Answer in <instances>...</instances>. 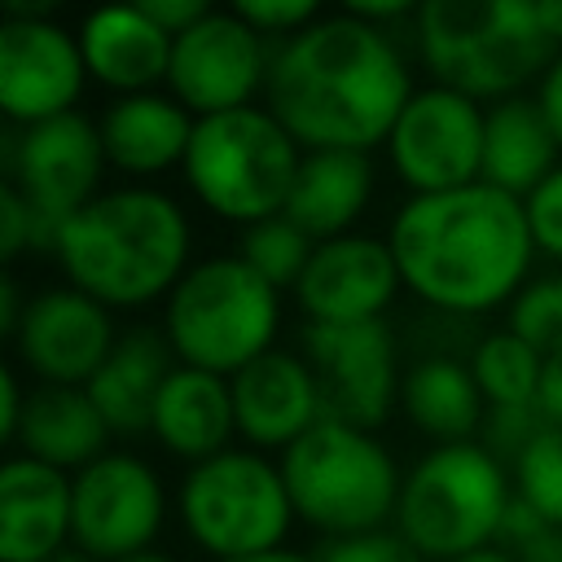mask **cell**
I'll list each match as a JSON object with an SVG mask.
<instances>
[{"mask_svg":"<svg viewBox=\"0 0 562 562\" xmlns=\"http://www.w3.org/2000/svg\"><path fill=\"white\" fill-rule=\"evenodd\" d=\"M536 105H540V114L549 119V127H553V136H558V145H562V53L549 61V70L540 75V83H536Z\"/></svg>","mask_w":562,"mask_h":562,"instance_id":"cell-38","label":"cell"},{"mask_svg":"<svg viewBox=\"0 0 562 562\" xmlns=\"http://www.w3.org/2000/svg\"><path fill=\"white\" fill-rule=\"evenodd\" d=\"M79 53L88 66V79L110 88L114 97L154 92L167 83L171 70V35L140 9V4H110L92 9L79 22Z\"/></svg>","mask_w":562,"mask_h":562,"instance_id":"cell-20","label":"cell"},{"mask_svg":"<svg viewBox=\"0 0 562 562\" xmlns=\"http://www.w3.org/2000/svg\"><path fill=\"white\" fill-rule=\"evenodd\" d=\"M176 364L180 360H176V351H171V342H167L162 329L132 325V329L119 334L114 351L105 356V364L83 386L92 395V404L101 408V417H105V426H110L114 439L149 435L158 391H162V382L171 378Z\"/></svg>","mask_w":562,"mask_h":562,"instance_id":"cell-22","label":"cell"},{"mask_svg":"<svg viewBox=\"0 0 562 562\" xmlns=\"http://www.w3.org/2000/svg\"><path fill=\"white\" fill-rule=\"evenodd\" d=\"M167 522V492L158 470L127 448H110L75 474L70 544L92 562H123L149 553Z\"/></svg>","mask_w":562,"mask_h":562,"instance_id":"cell-13","label":"cell"},{"mask_svg":"<svg viewBox=\"0 0 562 562\" xmlns=\"http://www.w3.org/2000/svg\"><path fill=\"white\" fill-rule=\"evenodd\" d=\"M413 92L395 35L338 9L272 44L263 105L303 149L373 154Z\"/></svg>","mask_w":562,"mask_h":562,"instance_id":"cell-1","label":"cell"},{"mask_svg":"<svg viewBox=\"0 0 562 562\" xmlns=\"http://www.w3.org/2000/svg\"><path fill=\"white\" fill-rule=\"evenodd\" d=\"M149 435L162 452H171L184 465H202V461L220 457L224 448H233L228 439L237 435V417H233L228 378L176 364L158 391Z\"/></svg>","mask_w":562,"mask_h":562,"instance_id":"cell-23","label":"cell"},{"mask_svg":"<svg viewBox=\"0 0 562 562\" xmlns=\"http://www.w3.org/2000/svg\"><path fill=\"white\" fill-rule=\"evenodd\" d=\"M514 501L509 465L496 461L479 439L439 443L404 470L395 531L426 562H457L492 549Z\"/></svg>","mask_w":562,"mask_h":562,"instance_id":"cell-7","label":"cell"},{"mask_svg":"<svg viewBox=\"0 0 562 562\" xmlns=\"http://www.w3.org/2000/svg\"><path fill=\"white\" fill-rule=\"evenodd\" d=\"M193 228L184 206L154 184L101 189L75 211L53 246L66 285L92 294L110 312H136L176 290L193 268Z\"/></svg>","mask_w":562,"mask_h":562,"instance_id":"cell-3","label":"cell"},{"mask_svg":"<svg viewBox=\"0 0 562 562\" xmlns=\"http://www.w3.org/2000/svg\"><path fill=\"white\" fill-rule=\"evenodd\" d=\"M22 312H26V299H22V290H18V277L9 272V277H0V334H4V338H13Z\"/></svg>","mask_w":562,"mask_h":562,"instance_id":"cell-41","label":"cell"},{"mask_svg":"<svg viewBox=\"0 0 562 562\" xmlns=\"http://www.w3.org/2000/svg\"><path fill=\"white\" fill-rule=\"evenodd\" d=\"M4 162L9 184L26 198L35 215V250L44 255H53L61 224L101 193V176L110 167L97 119H88L83 110L18 127L4 145Z\"/></svg>","mask_w":562,"mask_h":562,"instance_id":"cell-10","label":"cell"},{"mask_svg":"<svg viewBox=\"0 0 562 562\" xmlns=\"http://www.w3.org/2000/svg\"><path fill=\"white\" fill-rule=\"evenodd\" d=\"M268 66L272 44L250 31L233 9H211L198 26L176 35L167 92L193 119L246 110L268 88Z\"/></svg>","mask_w":562,"mask_h":562,"instance_id":"cell-14","label":"cell"},{"mask_svg":"<svg viewBox=\"0 0 562 562\" xmlns=\"http://www.w3.org/2000/svg\"><path fill=\"white\" fill-rule=\"evenodd\" d=\"M505 329H514L540 356H549V351L562 347V268L558 272H544V277H531L518 290V299L509 303Z\"/></svg>","mask_w":562,"mask_h":562,"instance_id":"cell-31","label":"cell"},{"mask_svg":"<svg viewBox=\"0 0 562 562\" xmlns=\"http://www.w3.org/2000/svg\"><path fill=\"white\" fill-rule=\"evenodd\" d=\"M386 246L404 290L435 316L452 321L509 307L536 263L527 206L483 180L400 202Z\"/></svg>","mask_w":562,"mask_h":562,"instance_id":"cell-2","label":"cell"},{"mask_svg":"<svg viewBox=\"0 0 562 562\" xmlns=\"http://www.w3.org/2000/svg\"><path fill=\"white\" fill-rule=\"evenodd\" d=\"M22 250H35V215L26 198L4 180L0 184V255L13 263Z\"/></svg>","mask_w":562,"mask_h":562,"instance_id":"cell-35","label":"cell"},{"mask_svg":"<svg viewBox=\"0 0 562 562\" xmlns=\"http://www.w3.org/2000/svg\"><path fill=\"white\" fill-rule=\"evenodd\" d=\"M400 413L417 435L430 439V448L470 443L487 422V400L470 373V360L452 351H422L404 364Z\"/></svg>","mask_w":562,"mask_h":562,"instance_id":"cell-24","label":"cell"},{"mask_svg":"<svg viewBox=\"0 0 562 562\" xmlns=\"http://www.w3.org/2000/svg\"><path fill=\"white\" fill-rule=\"evenodd\" d=\"M22 408H26V386L18 382L13 369H4L0 373V443H13L18 422H22Z\"/></svg>","mask_w":562,"mask_h":562,"instance_id":"cell-39","label":"cell"},{"mask_svg":"<svg viewBox=\"0 0 562 562\" xmlns=\"http://www.w3.org/2000/svg\"><path fill=\"white\" fill-rule=\"evenodd\" d=\"M505 553H514V562H562V527L544 522L540 531H531L522 544H514Z\"/></svg>","mask_w":562,"mask_h":562,"instance_id":"cell-40","label":"cell"},{"mask_svg":"<svg viewBox=\"0 0 562 562\" xmlns=\"http://www.w3.org/2000/svg\"><path fill=\"white\" fill-rule=\"evenodd\" d=\"M536 18H540V31L562 48V0H536Z\"/></svg>","mask_w":562,"mask_h":562,"instance_id":"cell-42","label":"cell"},{"mask_svg":"<svg viewBox=\"0 0 562 562\" xmlns=\"http://www.w3.org/2000/svg\"><path fill=\"white\" fill-rule=\"evenodd\" d=\"M123 562H176V558H167V553H136V558H123Z\"/></svg>","mask_w":562,"mask_h":562,"instance_id":"cell-46","label":"cell"},{"mask_svg":"<svg viewBox=\"0 0 562 562\" xmlns=\"http://www.w3.org/2000/svg\"><path fill=\"white\" fill-rule=\"evenodd\" d=\"M228 386H233V417L241 448L285 452L321 422L316 378L303 351L272 347L259 360H250L241 373H233Z\"/></svg>","mask_w":562,"mask_h":562,"instance_id":"cell-18","label":"cell"},{"mask_svg":"<svg viewBox=\"0 0 562 562\" xmlns=\"http://www.w3.org/2000/svg\"><path fill=\"white\" fill-rule=\"evenodd\" d=\"M158 329L180 364L233 378L277 347L281 290L268 285L237 250L206 255L162 299Z\"/></svg>","mask_w":562,"mask_h":562,"instance_id":"cell-5","label":"cell"},{"mask_svg":"<svg viewBox=\"0 0 562 562\" xmlns=\"http://www.w3.org/2000/svg\"><path fill=\"white\" fill-rule=\"evenodd\" d=\"M457 562H514V553H505L501 544H492V549H479V553H465V558H457Z\"/></svg>","mask_w":562,"mask_h":562,"instance_id":"cell-44","label":"cell"},{"mask_svg":"<svg viewBox=\"0 0 562 562\" xmlns=\"http://www.w3.org/2000/svg\"><path fill=\"white\" fill-rule=\"evenodd\" d=\"M233 13L250 31H259L268 44H281V40L299 35L303 26H312L321 18V9L312 0H237Z\"/></svg>","mask_w":562,"mask_h":562,"instance_id":"cell-33","label":"cell"},{"mask_svg":"<svg viewBox=\"0 0 562 562\" xmlns=\"http://www.w3.org/2000/svg\"><path fill=\"white\" fill-rule=\"evenodd\" d=\"M140 9H145L171 40L184 35L189 26H198V22L211 13V4H202V0H145Z\"/></svg>","mask_w":562,"mask_h":562,"instance_id":"cell-36","label":"cell"},{"mask_svg":"<svg viewBox=\"0 0 562 562\" xmlns=\"http://www.w3.org/2000/svg\"><path fill=\"white\" fill-rule=\"evenodd\" d=\"M299 162L303 145L272 119V110L246 105L198 119L180 171L211 215L250 228L259 220L285 215Z\"/></svg>","mask_w":562,"mask_h":562,"instance_id":"cell-8","label":"cell"},{"mask_svg":"<svg viewBox=\"0 0 562 562\" xmlns=\"http://www.w3.org/2000/svg\"><path fill=\"white\" fill-rule=\"evenodd\" d=\"M48 562H92V558H88V553H79V549L70 544V549H61V553H57V558H48Z\"/></svg>","mask_w":562,"mask_h":562,"instance_id":"cell-45","label":"cell"},{"mask_svg":"<svg viewBox=\"0 0 562 562\" xmlns=\"http://www.w3.org/2000/svg\"><path fill=\"white\" fill-rule=\"evenodd\" d=\"M422 66L470 101H509L540 83L562 53L536 18V0H426L413 18Z\"/></svg>","mask_w":562,"mask_h":562,"instance_id":"cell-4","label":"cell"},{"mask_svg":"<svg viewBox=\"0 0 562 562\" xmlns=\"http://www.w3.org/2000/svg\"><path fill=\"white\" fill-rule=\"evenodd\" d=\"M312 250H316V241H312L290 215H272V220H259V224H250V228L237 233V255H241L268 285H277L281 294L299 285V277H303Z\"/></svg>","mask_w":562,"mask_h":562,"instance_id":"cell-29","label":"cell"},{"mask_svg":"<svg viewBox=\"0 0 562 562\" xmlns=\"http://www.w3.org/2000/svg\"><path fill=\"white\" fill-rule=\"evenodd\" d=\"M75 474L9 452L0 465V562H48L70 549Z\"/></svg>","mask_w":562,"mask_h":562,"instance_id":"cell-19","label":"cell"},{"mask_svg":"<svg viewBox=\"0 0 562 562\" xmlns=\"http://www.w3.org/2000/svg\"><path fill=\"white\" fill-rule=\"evenodd\" d=\"M184 536L211 558H255L285 549L294 518L281 461L255 448H224L220 457L189 465L176 492Z\"/></svg>","mask_w":562,"mask_h":562,"instance_id":"cell-9","label":"cell"},{"mask_svg":"<svg viewBox=\"0 0 562 562\" xmlns=\"http://www.w3.org/2000/svg\"><path fill=\"white\" fill-rule=\"evenodd\" d=\"M299 351L316 378L321 422L378 430L400 408V334L391 321L369 325H303Z\"/></svg>","mask_w":562,"mask_h":562,"instance_id":"cell-11","label":"cell"},{"mask_svg":"<svg viewBox=\"0 0 562 562\" xmlns=\"http://www.w3.org/2000/svg\"><path fill=\"white\" fill-rule=\"evenodd\" d=\"M228 562H312V553H299V549H272V553H255V558H228Z\"/></svg>","mask_w":562,"mask_h":562,"instance_id":"cell-43","label":"cell"},{"mask_svg":"<svg viewBox=\"0 0 562 562\" xmlns=\"http://www.w3.org/2000/svg\"><path fill=\"white\" fill-rule=\"evenodd\" d=\"M483 127L487 110L443 83H426L400 110L386 158L408 198L452 193L483 180Z\"/></svg>","mask_w":562,"mask_h":562,"instance_id":"cell-12","label":"cell"},{"mask_svg":"<svg viewBox=\"0 0 562 562\" xmlns=\"http://www.w3.org/2000/svg\"><path fill=\"white\" fill-rule=\"evenodd\" d=\"M404 281L386 237L347 233L334 241H316L294 294L303 325H369L386 321Z\"/></svg>","mask_w":562,"mask_h":562,"instance_id":"cell-17","label":"cell"},{"mask_svg":"<svg viewBox=\"0 0 562 562\" xmlns=\"http://www.w3.org/2000/svg\"><path fill=\"white\" fill-rule=\"evenodd\" d=\"M281 479L294 518L321 540L382 531L395 522L404 470L378 430L342 422H316L299 443L281 452Z\"/></svg>","mask_w":562,"mask_h":562,"instance_id":"cell-6","label":"cell"},{"mask_svg":"<svg viewBox=\"0 0 562 562\" xmlns=\"http://www.w3.org/2000/svg\"><path fill=\"white\" fill-rule=\"evenodd\" d=\"M536 408L549 426H562V347L544 356V373H540V395Z\"/></svg>","mask_w":562,"mask_h":562,"instance_id":"cell-37","label":"cell"},{"mask_svg":"<svg viewBox=\"0 0 562 562\" xmlns=\"http://www.w3.org/2000/svg\"><path fill=\"white\" fill-rule=\"evenodd\" d=\"M110 426L83 386H26V408L13 435V452L35 457L53 470L79 474L110 452Z\"/></svg>","mask_w":562,"mask_h":562,"instance_id":"cell-25","label":"cell"},{"mask_svg":"<svg viewBox=\"0 0 562 562\" xmlns=\"http://www.w3.org/2000/svg\"><path fill=\"white\" fill-rule=\"evenodd\" d=\"M373 198V158L356 149H303L285 215L312 237L334 241L356 233V220L364 215Z\"/></svg>","mask_w":562,"mask_h":562,"instance_id":"cell-26","label":"cell"},{"mask_svg":"<svg viewBox=\"0 0 562 562\" xmlns=\"http://www.w3.org/2000/svg\"><path fill=\"white\" fill-rule=\"evenodd\" d=\"M470 373L487 400V408H536L544 356L522 342L514 329L479 334L470 347Z\"/></svg>","mask_w":562,"mask_h":562,"instance_id":"cell-28","label":"cell"},{"mask_svg":"<svg viewBox=\"0 0 562 562\" xmlns=\"http://www.w3.org/2000/svg\"><path fill=\"white\" fill-rule=\"evenodd\" d=\"M522 206H527V224H531L536 250L562 263V167H558Z\"/></svg>","mask_w":562,"mask_h":562,"instance_id":"cell-34","label":"cell"},{"mask_svg":"<svg viewBox=\"0 0 562 562\" xmlns=\"http://www.w3.org/2000/svg\"><path fill=\"white\" fill-rule=\"evenodd\" d=\"M562 167V145L540 114L536 97H509L487 110L483 127V184L527 202Z\"/></svg>","mask_w":562,"mask_h":562,"instance_id":"cell-27","label":"cell"},{"mask_svg":"<svg viewBox=\"0 0 562 562\" xmlns=\"http://www.w3.org/2000/svg\"><path fill=\"white\" fill-rule=\"evenodd\" d=\"M514 496L544 522L562 527V426H544L509 465Z\"/></svg>","mask_w":562,"mask_h":562,"instance_id":"cell-30","label":"cell"},{"mask_svg":"<svg viewBox=\"0 0 562 562\" xmlns=\"http://www.w3.org/2000/svg\"><path fill=\"white\" fill-rule=\"evenodd\" d=\"M312 562H426L395 527L382 531H360V536H338L321 540L312 549Z\"/></svg>","mask_w":562,"mask_h":562,"instance_id":"cell-32","label":"cell"},{"mask_svg":"<svg viewBox=\"0 0 562 562\" xmlns=\"http://www.w3.org/2000/svg\"><path fill=\"white\" fill-rule=\"evenodd\" d=\"M88 83L79 35L48 13H4L0 22V110L13 127L70 114Z\"/></svg>","mask_w":562,"mask_h":562,"instance_id":"cell-16","label":"cell"},{"mask_svg":"<svg viewBox=\"0 0 562 562\" xmlns=\"http://www.w3.org/2000/svg\"><path fill=\"white\" fill-rule=\"evenodd\" d=\"M13 356L40 386H88L119 342L105 303L75 285H44L26 294V312L13 329Z\"/></svg>","mask_w":562,"mask_h":562,"instance_id":"cell-15","label":"cell"},{"mask_svg":"<svg viewBox=\"0 0 562 562\" xmlns=\"http://www.w3.org/2000/svg\"><path fill=\"white\" fill-rule=\"evenodd\" d=\"M193 123L198 119L171 92H132V97H114L101 110L97 132L105 145V162L140 184L171 167H184Z\"/></svg>","mask_w":562,"mask_h":562,"instance_id":"cell-21","label":"cell"}]
</instances>
